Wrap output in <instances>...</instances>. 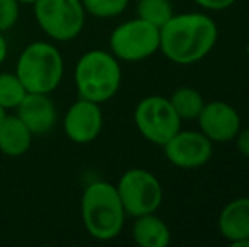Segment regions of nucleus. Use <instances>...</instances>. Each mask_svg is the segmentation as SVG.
I'll return each mask as SVG.
<instances>
[{
    "instance_id": "4",
    "label": "nucleus",
    "mask_w": 249,
    "mask_h": 247,
    "mask_svg": "<svg viewBox=\"0 0 249 247\" xmlns=\"http://www.w3.org/2000/svg\"><path fill=\"white\" fill-rule=\"evenodd\" d=\"M16 73L27 93H53L65 73L61 51L46 41L27 44L17 58Z\"/></svg>"
},
{
    "instance_id": "8",
    "label": "nucleus",
    "mask_w": 249,
    "mask_h": 247,
    "mask_svg": "<svg viewBox=\"0 0 249 247\" xmlns=\"http://www.w3.org/2000/svg\"><path fill=\"white\" fill-rule=\"evenodd\" d=\"M134 124L146 141H149L151 144L163 146L180 131L181 119L175 112L170 99L161 95H149L136 105Z\"/></svg>"
},
{
    "instance_id": "22",
    "label": "nucleus",
    "mask_w": 249,
    "mask_h": 247,
    "mask_svg": "<svg viewBox=\"0 0 249 247\" xmlns=\"http://www.w3.org/2000/svg\"><path fill=\"white\" fill-rule=\"evenodd\" d=\"M234 141H236L237 151H239L244 158H249V127L241 129Z\"/></svg>"
},
{
    "instance_id": "15",
    "label": "nucleus",
    "mask_w": 249,
    "mask_h": 247,
    "mask_svg": "<svg viewBox=\"0 0 249 247\" xmlns=\"http://www.w3.org/2000/svg\"><path fill=\"white\" fill-rule=\"evenodd\" d=\"M132 239L141 247H166L171 242V231L166 222L154 212L134 217Z\"/></svg>"
},
{
    "instance_id": "10",
    "label": "nucleus",
    "mask_w": 249,
    "mask_h": 247,
    "mask_svg": "<svg viewBox=\"0 0 249 247\" xmlns=\"http://www.w3.org/2000/svg\"><path fill=\"white\" fill-rule=\"evenodd\" d=\"M104 127V114L100 103L80 99L66 110L63 119V131L75 144H90L100 135Z\"/></svg>"
},
{
    "instance_id": "16",
    "label": "nucleus",
    "mask_w": 249,
    "mask_h": 247,
    "mask_svg": "<svg viewBox=\"0 0 249 247\" xmlns=\"http://www.w3.org/2000/svg\"><path fill=\"white\" fill-rule=\"evenodd\" d=\"M170 102L181 120H197L198 114L202 112L203 105H205L202 93L192 86L177 88L171 93Z\"/></svg>"
},
{
    "instance_id": "12",
    "label": "nucleus",
    "mask_w": 249,
    "mask_h": 247,
    "mask_svg": "<svg viewBox=\"0 0 249 247\" xmlns=\"http://www.w3.org/2000/svg\"><path fill=\"white\" fill-rule=\"evenodd\" d=\"M16 110V115L26 124L33 135L51 132L58 120L56 105L50 93H26Z\"/></svg>"
},
{
    "instance_id": "1",
    "label": "nucleus",
    "mask_w": 249,
    "mask_h": 247,
    "mask_svg": "<svg viewBox=\"0 0 249 247\" xmlns=\"http://www.w3.org/2000/svg\"><path fill=\"white\" fill-rule=\"evenodd\" d=\"M217 37V24L207 14H173L160 27V51L175 65L190 66L202 61L213 49Z\"/></svg>"
},
{
    "instance_id": "23",
    "label": "nucleus",
    "mask_w": 249,
    "mask_h": 247,
    "mask_svg": "<svg viewBox=\"0 0 249 247\" xmlns=\"http://www.w3.org/2000/svg\"><path fill=\"white\" fill-rule=\"evenodd\" d=\"M7 54H9V46H7V41L3 37V33H0V65L7 60Z\"/></svg>"
},
{
    "instance_id": "7",
    "label": "nucleus",
    "mask_w": 249,
    "mask_h": 247,
    "mask_svg": "<svg viewBox=\"0 0 249 247\" xmlns=\"http://www.w3.org/2000/svg\"><path fill=\"white\" fill-rule=\"evenodd\" d=\"M115 188L121 197L125 215L131 217L154 214L163 203V186L160 180L148 169H127L119 178Z\"/></svg>"
},
{
    "instance_id": "17",
    "label": "nucleus",
    "mask_w": 249,
    "mask_h": 247,
    "mask_svg": "<svg viewBox=\"0 0 249 247\" xmlns=\"http://www.w3.org/2000/svg\"><path fill=\"white\" fill-rule=\"evenodd\" d=\"M136 12L139 19L160 29L173 17V5L170 0H139L136 5Z\"/></svg>"
},
{
    "instance_id": "26",
    "label": "nucleus",
    "mask_w": 249,
    "mask_h": 247,
    "mask_svg": "<svg viewBox=\"0 0 249 247\" xmlns=\"http://www.w3.org/2000/svg\"><path fill=\"white\" fill-rule=\"evenodd\" d=\"M7 115V110L5 109H2V107H0V122H2L3 120V117Z\"/></svg>"
},
{
    "instance_id": "13",
    "label": "nucleus",
    "mask_w": 249,
    "mask_h": 247,
    "mask_svg": "<svg viewBox=\"0 0 249 247\" xmlns=\"http://www.w3.org/2000/svg\"><path fill=\"white\" fill-rule=\"evenodd\" d=\"M217 227L226 241L231 244L239 239L249 237V197H241L229 201L220 210Z\"/></svg>"
},
{
    "instance_id": "18",
    "label": "nucleus",
    "mask_w": 249,
    "mask_h": 247,
    "mask_svg": "<svg viewBox=\"0 0 249 247\" xmlns=\"http://www.w3.org/2000/svg\"><path fill=\"white\" fill-rule=\"evenodd\" d=\"M27 90L16 73H0V107L5 110H14L19 107Z\"/></svg>"
},
{
    "instance_id": "3",
    "label": "nucleus",
    "mask_w": 249,
    "mask_h": 247,
    "mask_svg": "<svg viewBox=\"0 0 249 247\" xmlns=\"http://www.w3.org/2000/svg\"><path fill=\"white\" fill-rule=\"evenodd\" d=\"M121 63L104 49L87 51L75 66V85L80 99L97 103L108 102L121 88Z\"/></svg>"
},
{
    "instance_id": "5",
    "label": "nucleus",
    "mask_w": 249,
    "mask_h": 247,
    "mask_svg": "<svg viewBox=\"0 0 249 247\" xmlns=\"http://www.w3.org/2000/svg\"><path fill=\"white\" fill-rule=\"evenodd\" d=\"M33 7L37 26L53 41H73L85 27L87 12L82 0H36Z\"/></svg>"
},
{
    "instance_id": "20",
    "label": "nucleus",
    "mask_w": 249,
    "mask_h": 247,
    "mask_svg": "<svg viewBox=\"0 0 249 247\" xmlns=\"http://www.w3.org/2000/svg\"><path fill=\"white\" fill-rule=\"evenodd\" d=\"M20 3L17 0H0V33L10 31L19 20Z\"/></svg>"
},
{
    "instance_id": "11",
    "label": "nucleus",
    "mask_w": 249,
    "mask_h": 247,
    "mask_svg": "<svg viewBox=\"0 0 249 247\" xmlns=\"http://www.w3.org/2000/svg\"><path fill=\"white\" fill-rule=\"evenodd\" d=\"M197 120L200 132L212 142H231L241 131L239 112L222 100L205 103Z\"/></svg>"
},
{
    "instance_id": "6",
    "label": "nucleus",
    "mask_w": 249,
    "mask_h": 247,
    "mask_svg": "<svg viewBox=\"0 0 249 247\" xmlns=\"http://www.w3.org/2000/svg\"><path fill=\"white\" fill-rule=\"evenodd\" d=\"M110 53L119 61L138 63L160 51V29L146 20L131 19L119 24L108 37Z\"/></svg>"
},
{
    "instance_id": "21",
    "label": "nucleus",
    "mask_w": 249,
    "mask_h": 247,
    "mask_svg": "<svg viewBox=\"0 0 249 247\" xmlns=\"http://www.w3.org/2000/svg\"><path fill=\"white\" fill-rule=\"evenodd\" d=\"M194 2L198 3L202 9L212 10V12H220V10L232 7L236 3V0H194Z\"/></svg>"
},
{
    "instance_id": "19",
    "label": "nucleus",
    "mask_w": 249,
    "mask_h": 247,
    "mask_svg": "<svg viewBox=\"0 0 249 247\" xmlns=\"http://www.w3.org/2000/svg\"><path fill=\"white\" fill-rule=\"evenodd\" d=\"M87 14L99 19L117 17L127 9L129 0H82Z\"/></svg>"
},
{
    "instance_id": "25",
    "label": "nucleus",
    "mask_w": 249,
    "mask_h": 247,
    "mask_svg": "<svg viewBox=\"0 0 249 247\" xmlns=\"http://www.w3.org/2000/svg\"><path fill=\"white\" fill-rule=\"evenodd\" d=\"M17 2H19L20 5H33L36 0H17Z\"/></svg>"
},
{
    "instance_id": "14",
    "label": "nucleus",
    "mask_w": 249,
    "mask_h": 247,
    "mask_svg": "<svg viewBox=\"0 0 249 247\" xmlns=\"http://www.w3.org/2000/svg\"><path fill=\"white\" fill-rule=\"evenodd\" d=\"M33 132L17 115H5L0 122V152L9 158H19L29 151Z\"/></svg>"
},
{
    "instance_id": "27",
    "label": "nucleus",
    "mask_w": 249,
    "mask_h": 247,
    "mask_svg": "<svg viewBox=\"0 0 249 247\" xmlns=\"http://www.w3.org/2000/svg\"><path fill=\"white\" fill-rule=\"evenodd\" d=\"M246 54L249 56V41H248V44H246Z\"/></svg>"
},
{
    "instance_id": "2",
    "label": "nucleus",
    "mask_w": 249,
    "mask_h": 247,
    "mask_svg": "<svg viewBox=\"0 0 249 247\" xmlns=\"http://www.w3.org/2000/svg\"><path fill=\"white\" fill-rule=\"evenodd\" d=\"M82 218L90 237L102 242L117 237L124 229L125 210L115 185L90 183L82 195Z\"/></svg>"
},
{
    "instance_id": "24",
    "label": "nucleus",
    "mask_w": 249,
    "mask_h": 247,
    "mask_svg": "<svg viewBox=\"0 0 249 247\" xmlns=\"http://www.w3.org/2000/svg\"><path fill=\"white\" fill-rule=\"evenodd\" d=\"M232 247H249V237L248 239H239V241L232 242Z\"/></svg>"
},
{
    "instance_id": "9",
    "label": "nucleus",
    "mask_w": 249,
    "mask_h": 247,
    "mask_svg": "<svg viewBox=\"0 0 249 247\" xmlns=\"http://www.w3.org/2000/svg\"><path fill=\"white\" fill-rule=\"evenodd\" d=\"M164 156L180 169H197L212 159L213 142L200 131H178L163 144Z\"/></svg>"
}]
</instances>
